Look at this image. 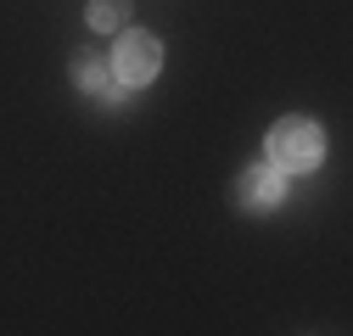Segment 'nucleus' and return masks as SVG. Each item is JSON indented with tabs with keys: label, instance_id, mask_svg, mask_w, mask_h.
<instances>
[{
	"label": "nucleus",
	"instance_id": "obj_1",
	"mask_svg": "<svg viewBox=\"0 0 353 336\" xmlns=\"http://www.w3.org/2000/svg\"><path fill=\"white\" fill-rule=\"evenodd\" d=\"M263 146H270V162L281 174H308V168H320V157H325V129L314 118H281Z\"/></svg>",
	"mask_w": 353,
	"mask_h": 336
},
{
	"label": "nucleus",
	"instance_id": "obj_2",
	"mask_svg": "<svg viewBox=\"0 0 353 336\" xmlns=\"http://www.w3.org/2000/svg\"><path fill=\"white\" fill-rule=\"evenodd\" d=\"M157 67H163L157 34H146V28H123V34H118V51H112V78L123 84V90H135V84L157 78Z\"/></svg>",
	"mask_w": 353,
	"mask_h": 336
},
{
	"label": "nucleus",
	"instance_id": "obj_3",
	"mask_svg": "<svg viewBox=\"0 0 353 336\" xmlns=\"http://www.w3.org/2000/svg\"><path fill=\"white\" fill-rule=\"evenodd\" d=\"M236 191H241V202L247 207H281V196H286V174L275 162H252V168H241V180H236Z\"/></svg>",
	"mask_w": 353,
	"mask_h": 336
},
{
	"label": "nucleus",
	"instance_id": "obj_4",
	"mask_svg": "<svg viewBox=\"0 0 353 336\" xmlns=\"http://www.w3.org/2000/svg\"><path fill=\"white\" fill-rule=\"evenodd\" d=\"M73 84H79V90H90V96H107V101L123 96V84H118L96 56H73Z\"/></svg>",
	"mask_w": 353,
	"mask_h": 336
},
{
	"label": "nucleus",
	"instance_id": "obj_5",
	"mask_svg": "<svg viewBox=\"0 0 353 336\" xmlns=\"http://www.w3.org/2000/svg\"><path fill=\"white\" fill-rule=\"evenodd\" d=\"M90 28H123V17H129V0H90Z\"/></svg>",
	"mask_w": 353,
	"mask_h": 336
}]
</instances>
